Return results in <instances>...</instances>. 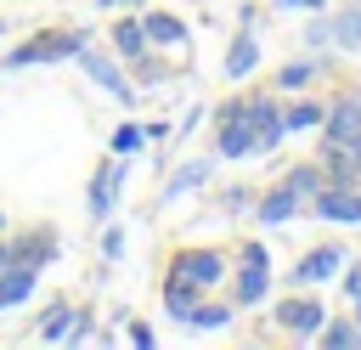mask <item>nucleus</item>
<instances>
[{
	"mask_svg": "<svg viewBox=\"0 0 361 350\" xmlns=\"http://www.w3.org/2000/svg\"><path fill=\"white\" fill-rule=\"evenodd\" d=\"M271 288H276V271H271L265 237H237V248H231V277H226V299H231L237 310H265V305H271Z\"/></svg>",
	"mask_w": 361,
	"mask_h": 350,
	"instance_id": "1",
	"label": "nucleus"
},
{
	"mask_svg": "<svg viewBox=\"0 0 361 350\" xmlns=\"http://www.w3.org/2000/svg\"><path fill=\"white\" fill-rule=\"evenodd\" d=\"M164 277L192 288V294H226V277H231V248L220 243H175L164 254Z\"/></svg>",
	"mask_w": 361,
	"mask_h": 350,
	"instance_id": "2",
	"label": "nucleus"
},
{
	"mask_svg": "<svg viewBox=\"0 0 361 350\" xmlns=\"http://www.w3.org/2000/svg\"><path fill=\"white\" fill-rule=\"evenodd\" d=\"M85 40H96V34H90V28H68V23L34 28V34H23L11 51H0V73H23V68H45V62H73Z\"/></svg>",
	"mask_w": 361,
	"mask_h": 350,
	"instance_id": "3",
	"label": "nucleus"
},
{
	"mask_svg": "<svg viewBox=\"0 0 361 350\" xmlns=\"http://www.w3.org/2000/svg\"><path fill=\"white\" fill-rule=\"evenodd\" d=\"M350 254H355V248H350L344 237H322V243H310V248L288 265V277H276V282H282V288H333L338 271L350 265Z\"/></svg>",
	"mask_w": 361,
	"mask_h": 350,
	"instance_id": "4",
	"label": "nucleus"
},
{
	"mask_svg": "<svg viewBox=\"0 0 361 350\" xmlns=\"http://www.w3.org/2000/svg\"><path fill=\"white\" fill-rule=\"evenodd\" d=\"M322 322H327V299H322V288H288V294L271 305V327H276L282 339H293V344H310Z\"/></svg>",
	"mask_w": 361,
	"mask_h": 350,
	"instance_id": "5",
	"label": "nucleus"
},
{
	"mask_svg": "<svg viewBox=\"0 0 361 350\" xmlns=\"http://www.w3.org/2000/svg\"><path fill=\"white\" fill-rule=\"evenodd\" d=\"M214 158L220 164H243V158H254V130H248V90H237V96H226L214 113Z\"/></svg>",
	"mask_w": 361,
	"mask_h": 350,
	"instance_id": "6",
	"label": "nucleus"
},
{
	"mask_svg": "<svg viewBox=\"0 0 361 350\" xmlns=\"http://www.w3.org/2000/svg\"><path fill=\"white\" fill-rule=\"evenodd\" d=\"M73 62H79V73H85L90 85H102V90H107V96H113L118 107H135V102H141V90H135L130 68H124V62H118V56H113V51H107L102 40H85Z\"/></svg>",
	"mask_w": 361,
	"mask_h": 350,
	"instance_id": "7",
	"label": "nucleus"
},
{
	"mask_svg": "<svg viewBox=\"0 0 361 350\" xmlns=\"http://www.w3.org/2000/svg\"><path fill=\"white\" fill-rule=\"evenodd\" d=\"M124 181H130V158H102L96 169H90V186H85V215H90V226H102V220H113V209H118V198H124Z\"/></svg>",
	"mask_w": 361,
	"mask_h": 350,
	"instance_id": "8",
	"label": "nucleus"
},
{
	"mask_svg": "<svg viewBox=\"0 0 361 350\" xmlns=\"http://www.w3.org/2000/svg\"><path fill=\"white\" fill-rule=\"evenodd\" d=\"M322 79H338V51H299V56H288V62L271 73V90L299 96V90H310V85H322Z\"/></svg>",
	"mask_w": 361,
	"mask_h": 350,
	"instance_id": "9",
	"label": "nucleus"
},
{
	"mask_svg": "<svg viewBox=\"0 0 361 350\" xmlns=\"http://www.w3.org/2000/svg\"><path fill=\"white\" fill-rule=\"evenodd\" d=\"M248 130H254V158H271L288 130H282V90H248Z\"/></svg>",
	"mask_w": 361,
	"mask_h": 350,
	"instance_id": "10",
	"label": "nucleus"
},
{
	"mask_svg": "<svg viewBox=\"0 0 361 350\" xmlns=\"http://www.w3.org/2000/svg\"><path fill=\"white\" fill-rule=\"evenodd\" d=\"M214 152H197V158H180V164H169V175H164V186H158V198H152V209H169V203H180V198H197L203 186H214Z\"/></svg>",
	"mask_w": 361,
	"mask_h": 350,
	"instance_id": "11",
	"label": "nucleus"
},
{
	"mask_svg": "<svg viewBox=\"0 0 361 350\" xmlns=\"http://www.w3.org/2000/svg\"><path fill=\"white\" fill-rule=\"evenodd\" d=\"M11 260L17 265H34V271H51L62 260V231L51 220H28V226H11Z\"/></svg>",
	"mask_w": 361,
	"mask_h": 350,
	"instance_id": "12",
	"label": "nucleus"
},
{
	"mask_svg": "<svg viewBox=\"0 0 361 350\" xmlns=\"http://www.w3.org/2000/svg\"><path fill=\"white\" fill-rule=\"evenodd\" d=\"M141 11V28H147V45L152 51H164V56H186V45H192V23L186 17H175L169 6H135Z\"/></svg>",
	"mask_w": 361,
	"mask_h": 350,
	"instance_id": "13",
	"label": "nucleus"
},
{
	"mask_svg": "<svg viewBox=\"0 0 361 350\" xmlns=\"http://www.w3.org/2000/svg\"><path fill=\"white\" fill-rule=\"evenodd\" d=\"M305 192H293L282 175L271 181V186H259V198H254V226H293V220H305Z\"/></svg>",
	"mask_w": 361,
	"mask_h": 350,
	"instance_id": "14",
	"label": "nucleus"
},
{
	"mask_svg": "<svg viewBox=\"0 0 361 350\" xmlns=\"http://www.w3.org/2000/svg\"><path fill=\"white\" fill-rule=\"evenodd\" d=\"M305 220H322V226H361V181H355V186H322V192L305 203Z\"/></svg>",
	"mask_w": 361,
	"mask_h": 350,
	"instance_id": "15",
	"label": "nucleus"
},
{
	"mask_svg": "<svg viewBox=\"0 0 361 350\" xmlns=\"http://www.w3.org/2000/svg\"><path fill=\"white\" fill-rule=\"evenodd\" d=\"M118 62H135L141 51H152L147 45V28H141V11L130 6V11H107V40H102Z\"/></svg>",
	"mask_w": 361,
	"mask_h": 350,
	"instance_id": "16",
	"label": "nucleus"
},
{
	"mask_svg": "<svg viewBox=\"0 0 361 350\" xmlns=\"http://www.w3.org/2000/svg\"><path fill=\"white\" fill-rule=\"evenodd\" d=\"M259 28H231V40H226V56H220V73L231 79V85H243V79H254L259 73Z\"/></svg>",
	"mask_w": 361,
	"mask_h": 350,
	"instance_id": "17",
	"label": "nucleus"
},
{
	"mask_svg": "<svg viewBox=\"0 0 361 350\" xmlns=\"http://www.w3.org/2000/svg\"><path fill=\"white\" fill-rule=\"evenodd\" d=\"M361 130V102L350 96V90H338V96H327V119H322V130H316V141L322 147H344L350 135Z\"/></svg>",
	"mask_w": 361,
	"mask_h": 350,
	"instance_id": "18",
	"label": "nucleus"
},
{
	"mask_svg": "<svg viewBox=\"0 0 361 350\" xmlns=\"http://www.w3.org/2000/svg\"><path fill=\"white\" fill-rule=\"evenodd\" d=\"M322 17H327V51H338V56H350V51H361V0H344V6H327Z\"/></svg>",
	"mask_w": 361,
	"mask_h": 350,
	"instance_id": "19",
	"label": "nucleus"
},
{
	"mask_svg": "<svg viewBox=\"0 0 361 350\" xmlns=\"http://www.w3.org/2000/svg\"><path fill=\"white\" fill-rule=\"evenodd\" d=\"M322 119H327V96H310V90L282 96V130L288 135H316Z\"/></svg>",
	"mask_w": 361,
	"mask_h": 350,
	"instance_id": "20",
	"label": "nucleus"
},
{
	"mask_svg": "<svg viewBox=\"0 0 361 350\" xmlns=\"http://www.w3.org/2000/svg\"><path fill=\"white\" fill-rule=\"evenodd\" d=\"M237 316H243V310H237L226 294H203V299L180 316V327H186V333H220V327H231Z\"/></svg>",
	"mask_w": 361,
	"mask_h": 350,
	"instance_id": "21",
	"label": "nucleus"
},
{
	"mask_svg": "<svg viewBox=\"0 0 361 350\" xmlns=\"http://www.w3.org/2000/svg\"><path fill=\"white\" fill-rule=\"evenodd\" d=\"M73 322H79V305H73V299H51V305L34 316V327H28V333H34L39 344H68Z\"/></svg>",
	"mask_w": 361,
	"mask_h": 350,
	"instance_id": "22",
	"label": "nucleus"
},
{
	"mask_svg": "<svg viewBox=\"0 0 361 350\" xmlns=\"http://www.w3.org/2000/svg\"><path fill=\"white\" fill-rule=\"evenodd\" d=\"M39 277H45V271H34V265H17V260H11V265L0 271V310L28 305V299H34V288H39Z\"/></svg>",
	"mask_w": 361,
	"mask_h": 350,
	"instance_id": "23",
	"label": "nucleus"
},
{
	"mask_svg": "<svg viewBox=\"0 0 361 350\" xmlns=\"http://www.w3.org/2000/svg\"><path fill=\"white\" fill-rule=\"evenodd\" d=\"M310 344H322V350H355V344H361V322H355V310H350V316H333V310H327V322L316 327Z\"/></svg>",
	"mask_w": 361,
	"mask_h": 350,
	"instance_id": "24",
	"label": "nucleus"
},
{
	"mask_svg": "<svg viewBox=\"0 0 361 350\" xmlns=\"http://www.w3.org/2000/svg\"><path fill=\"white\" fill-rule=\"evenodd\" d=\"M124 68H130V79H135V90H141V96H147V90H158V85H169V73H175L164 51H141V56H135V62H124Z\"/></svg>",
	"mask_w": 361,
	"mask_h": 350,
	"instance_id": "25",
	"label": "nucleus"
},
{
	"mask_svg": "<svg viewBox=\"0 0 361 350\" xmlns=\"http://www.w3.org/2000/svg\"><path fill=\"white\" fill-rule=\"evenodd\" d=\"M141 147H147V124H141V119H124V124L107 135V152H113V158H135Z\"/></svg>",
	"mask_w": 361,
	"mask_h": 350,
	"instance_id": "26",
	"label": "nucleus"
},
{
	"mask_svg": "<svg viewBox=\"0 0 361 350\" xmlns=\"http://www.w3.org/2000/svg\"><path fill=\"white\" fill-rule=\"evenodd\" d=\"M254 198H259V186H248V181H231V186H220L214 192V203H220V215H254Z\"/></svg>",
	"mask_w": 361,
	"mask_h": 350,
	"instance_id": "27",
	"label": "nucleus"
},
{
	"mask_svg": "<svg viewBox=\"0 0 361 350\" xmlns=\"http://www.w3.org/2000/svg\"><path fill=\"white\" fill-rule=\"evenodd\" d=\"M96 254L113 260V265L124 260V226H118V220H102V226H96Z\"/></svg>",
	"mask_w": 361,
	"mask_h": 350,
	"instance_id": "28",
	"label": "nucleus"
},
{
	"mask_svg": "<svg viewBox=\"0 0 361 350\" xmlns=\"http://www.w3.org/2000/svg\"><path fill=\"white\" fill-rule=\"evenodd\" d=\"M333 288H338V299H344L350 310L361 305V254H350V265L338 271V282H333Z\"/></svg>",
	"mask_w": 361,
	"mask_h": 350,
	"instance_id": "29",
	"label": "nucleus"
},
{
	"mask_svg": "<svg viewBox=\"0 0 361 350\" xmlns=\"http://www.w3.org/2000/svg\"><path fill=\"white\" fill-rule=\"evenodd\" d=\"M85 344H96V310L90 305H79V322L68 333V350H85Z\"/></svg>",
	"mask_w": 361,
	"mask_h": 350,
	"instance_id": "30",
	"label": "nucleus"
},
{
	"mask_svg": "<svg viewBox=\"0 0 361 350\" xmlns=\"http://www.w3.org/2000/svg\"><path fill=\"white\" fill-rule=\"evenodd\" d=\"M124 339H130L135 350H158V333H152V322H135V316H124Z\"/></svg>",
	"mask_w": 361,
	"mask_h": 350,
	"instance_id": "31",
	"label": "nucleus"
},
{
	"mask_svg": "<svg viewBox=\"0 0 361 350\" xmlns=\"http://www.w3.org/2000/svg\"><path fill=\"white\" fill-rule=\"evenodd\" d=\"M197 124H203V102H192V107L180 113V124H175V141H186V135H192Z\"/></svg>",
	"mask_w": 361,
	"mask_h": 350,
	"instance_id": "32",
	"label": "nucleus"
},
{
	"mask_svg": "<svg viewBox=\"0 0 361 350\" xmlns=\"http://www.w3.org/2000/svg\"><path fill=\"white\" fill-rule=\"evenodd\" d=\"M333 0H271V11H327Z\"/></svg>",
	"mask_w": 361,
	"mask_h": 350,
	"instance_id": "33",
	"label": "nucleus"
},
{
	"mask_svg": "<svg viewBox=\"0 0 361 350\" xmlns=\"http://www.w3.org/2000/svg\"><path fill=\"white\" fill-rule=\"evenodd\" d=\"M259 17H265V6L248 0V6H237V23H231V28H259Z\"/></svg>",
	"mask_w": 361,
	"mask_h": 350,
	"instance_id": "34",
	"label": "nucleus"
},
{
	"mask_svg": "<svg viewBox=\"0 0 361 350\" xmlns=\"http://www.w3.org/2000/svg\"><path fill=\"white\" fill-rule=\"evenodd\" d=\"M344 158H350V175H355V181H361V130H355V135H350V141H344Z\"/></svg>",
	"mask_w": 361,
	"mask_h": 350,
	"instance_id": "35",
	"label": "nucleus"
},
{
	"mask_svg": "<svg viewBox=\"0 0 361 350\" xmlns=\"http://www.w3.org/2000/svg\"><path fill=\"white\" fill-rule=\"evenodd\" d=\"M102 11H130V6H141V0H96Z\"/></svg>",
	"mask_w": 361,
	"mask_h": 350,
	"instance_id": "36",
	"label": "nucleus"
},
{
	"mask_svg": "<svg viewBox=\"0 0 361 350\" xmlns=\"http://www.w3.org/2000/svg\"><path fill=\"white\" fill-rule=\"evenodd\" d=\"M6 265H11V231L0 237V271H6Z\"/></svg>",
	"mask_w": 361,
	"mask_h": 350,
	"instance_id": "37",
	"label": "nucleus"
},
{
	"mask_svg": "<svg viewBox=\"0 0 361 350\" xmlns=\"http://www.w3.org/2000/svg\"><path fill=\"white\" fill-rule=\"evenodd\" d=\"M6 231H11V215H6V209H0V237H6Z\"/></svg>",
	"mask_w": 361,
	"mask_h": 350,
	"instance_id": "38",
	"label": "nucleus"
},
{
	"mask_svg": "<svg viewBox=\"0 0 361 350\" xmlns=\"http://www.w3.org/2000/svg\"><path fill=\"white\" fill-rule=\"evenodd\" d=\"M344 90H350V96H355V102H361V79H355V85H344Z\"/></svg>",
	"mask_w": 361,
	"mask_h": 350,
	"instance_id": "39",
	"label": "nucleus"
},
{
	"mask_svg": "<svg viewBox=\"0 0 361 350\" xmlns=\"http://www.w3.org/2000/svg\"><path fill=\"white\" fill-rule=\"evenodd\" d=\"M6 34H11V23H6V17H0V40H6Z\"/></svg>",
	"mask_w": 361,
	"mask_h": 350,
	"instance_id": "40",
	"label": "nucleus"
},
{
	"mask_svg": "<svg viewBox=\"0 0 361 350\" xmlns=\"http://www.w3.org/2000/svg\"><path fill=\"white\" fill-rule=\"evenodd\" d=\"M355 322H361V305H355Z\"/></svg>",
	"mask_w": 361,
	"mask_h": 350,
	"instance_id": "41",
	"label": "nucleus"
}]
</instances>
